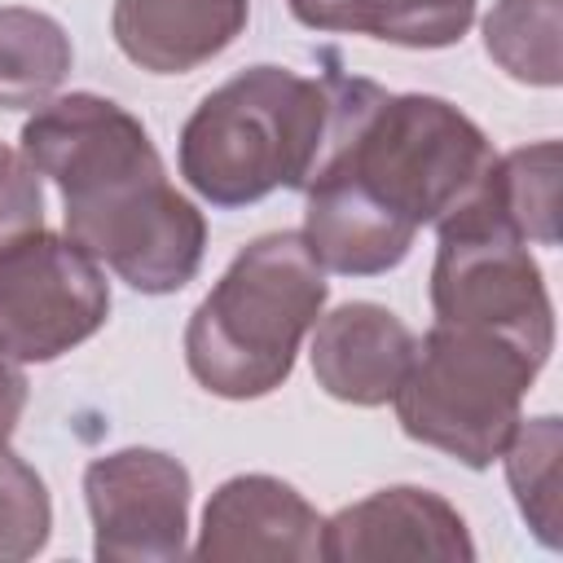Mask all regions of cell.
Instances as JSON below:
<instances>
[{"mask_svg":"<svg viewBox=\"0 0 563 563\" xmlns=\"http://www.w3.org/2000/svg\"><path fill=\"white\" fill-rule=\"evenodd\" d=\"M26 163L62 189L66 238L141 295H176L202 268L207 220L176 194L136 114L97 92H66L22 123Z\"/></svg>","mask_w":563,"mask_h":563,"instance_id":"obj_2","label":"cell"},{"mask_svg":"<svg viewBox=\"0 0 563 563\" xmlns=\"http://www.w3.org/2000/svg\"><path fill=\"white\" fill-rule=\"evenodd\" d=\"M321 515L277 475H233L202 510L198 559H321Z\"/></svg>","mask_w":563,"mask_h":563,"instance_id":"obj_10","label":"cell"},{"mask_svg":"<svg viewBox=\"0 0 563 563\" xmlns=\"http://www.w3.org/2000/svg\"><path fill=\"white\" fill-rule=\"evenodd\" d=\"M308 31L374 35L400 48H449L475 22V0H286Z\"/></svg>","mask_w":563,"mask_h":563,"instance_id":"obj_13","label":"cell"},{"mask_svg":"<svg viewBox=\"0 0 563 563\" xmlns=\"http://www.w3.org/2000/svg\"><path fill=\"white\" fill-rule=\"evenodd\" d=\"M44 229V189H40V172L26 163L22 150L0 145V246Z\"/></svg>","mask_w":563,"mask_h":563,"instance_id":"obj_19","label":"cell"},{"mask_svg":"<svg viewBox=\"0 0 563 563\" xmlns=\"http://www.w3.org/2000/svg\"><path fill=\"white\" fill-rule=\"evenodd\" d=\"M106 317V268L75 238L31 229L0 246V352L9 361H57L92 339Z\"/></svg>","mask_w":563,"mask_h":563,"instance_id":"obj_7","label":"cell"},{"mask_svg":"<svg viewBox=\"0 0 563 563\" xmlns=\"http://www.w3.org/2000/svg\"><path fill=\"white\" fill-rule=\"evenodd\" d=\"M70 35L57 18L0 4V110H35L44 106L70 75Z\"/></svg>","mask_w":563,"mask_h":563,"instance_id":"obj_14","label":"cell"},{"mask_svg":"<svg viewBox=\"0 0 563 563\" xmlns=\"http://www.w3.org/2000/svg\"><path fill=\"white\" fill-rule=\"evenodd\" d=\"M321 559L369 563V559H435L471 563L475 541L453 501L431 488L391 484L378 488L321 523Z\"/></svg>","mask_w":563,"mask_h":563,"instance_id":"obj_9","label":"cell"},{"mask_svg":"<svg viewBox=\"0 0 563 563\" xmlns=\"http://www.w3.org/2000/svg\"><path fill=\"white\" fill-rule=\"evenodd\" d=\"M559 141L519 145L493 158V167L479 180V198L523 242L559 246Z\"/></svg>","mask_w":563,"mask_h":563,"instance_id":"obj_15","label":"cell"},{"mask_svg":"<svg viewBox=\"0 0 563 563\" xmlns=\"http://www.w3.org/2000/svg\"><path fill=\"white\" fill-rule=\"evenodd\" d=\"M189 471L163 449H114L84 471L92 554L101 563H167L189 550Z\"/></svg>","mask_w":563,"mask_h":563,"instance_id":"obj_8","label":"cell"},{"mask_svg":"<svg viewBox=\"0 0 563 563\" xmlns=\"http://www.w3.org/2000/svg\"><path fill=\"white\" fill-rule=\"evenodd\" d=\"M22 409H26V374L18 361H9L0 352V444H9Z\"/></svg>","mask_w":563,"mask_h":563,"instance_id":"obj_20","label":"cell"},{"mask_svg":"<svg viewBox=\"0 0 563 563\" xmlns=\"http://www.w3.org/2000/svg\"><path fill=\"white\" fill-rule=\"evenodd\" d=\"M559 457H563V422L554 413L541 418H519L510 431L501 462H506V484L515 493V506L532 537L545 550H559L563 541V479H559Z\"/></svg>","mask_w":563,"mask_h":563,"instance_id":"obj_16","label":"cell"},{"mask_svg":"<svg viewBox=\"0 0 563 563\" xmlns=\"http://www.w3.org/2000/svg\"><path fill=\"white\" fill-rule=\"evenodd\" d=\"M325 132L303 180L299 238L325 273L396 268L422 224H440L493 167V141L453 101L387 92L343 70L325 75Z\"/></svg>","mask_w":563,"mask_h":563,"instance_id":"obj_1","label":"cell"},{"mask_svg":"<svg viewBox=\"0 0 563 563\" xmlns=\"http://www.w3.org/2000/svg\"><path fill=\"white\" fill-rule=\"evenodd\" d=\"M325 295V268L299 233L282 229L246 242L185 325L189 374L224 400H260L277 391L290 378Z\"/></svg>","mask_w":563,"mask_h":563,"instance_id":"obj_3","label":"cell"},{"mask_svg":"<svg viewBox=\"0 0 563 563\" xmlns=\"http://www.w3.org/2000/svg\"><path fill=\"white\" fill-rule=\"evenodd\" d=\"M325 79L295 75L290 66H246L180 128L176 167L185 185L211 207H251L273 189H303L321 132Z\"/></svg>","mask_w":563,"mask_h":563,"instance_id":"obj_4","label":"cell"},{"mask_svg":"<svg viewBox=\"0 0 563 563\" xmlns=\"http://www.w3.org/2000/svg\"><path fill=\"white\" fill-rule=\"evenodd\" d=\"M53 532V501L40 471L0 444V563L35 559Z\"/></svg>","mask_w":563,"mask_h":563,"instance_id":"obj_18","label":"cell"},{"mask_svg":"<svg viewBox=\"0 0 563 563\" xmlns=\"http://www.w3.org/2000/svg\"><path fill=\"white\" fill-rule=\"evenodd\" d=\"M537 369L541 361L493 330L435 321L418 339L391 396L396 422L409 440L484 471L501 457L510 431L519 427Z\"/></svg>","mask_w":563,"mask_h":563,"instance_id":"obj_5","label":"cell"},{"mask_svg":"<svg viewBox=\"0 0 563 563\" xmlns=\"http://www.w3.org/2000/svg\"><path fill=\"white\" fill-rule=\"evenodd\" d=\"M563 0H497L484 18L488 57L519 84H563Z\"/></svg>","mask_w":563,"mask_h":563,"instance_id":"obj_17","label":"cell"},{"mask_svg":"<svg viewBox=\"0 0 563 563\" xmlns=\"http://www.w3.org/2000/svg\"><path fill=\"white\" fill-rule=\"evenodd\" d=\"M435 229V321L493 330L545 365L554 352V303L537 260L528 255V242L501 216H493V207L479 198V185Z\"/></svg>","mask_w":563,"mask_h":563,"instance_id":"obj_6","label":"cell"},{"mask_svg":"<svg viewBox=\"0 0 563 563\" xmlns=\"http://www.w3.org/2000/svg\"><path fill=\"white\" fill-rule=\"evenodd\" d=\"M413 330L383 303H339L312 325V374L317 387L343 405H387L413 361Z\"/></svg>","mask_w":563,"mask_h":563,"instance_id":"obj_11","label":"cell"},{"mask_svg":"<svg viewBox=\"0 0 563 563\" xmlns=\"http://www.w3.org/2000/svg\"><path fill=\"white\" fill-rule=\"evenodd\" d=\"M251 18V0H114L119 53L150 75H189L220 57Z\"/></svg>","mask_w":563,"mask_h":563,"instance_id":"obj_12","label":"cell"}]
</instances>
